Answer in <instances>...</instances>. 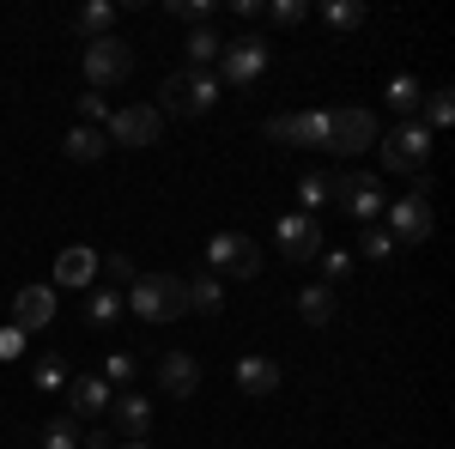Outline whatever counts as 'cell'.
I'll list each match as a JSON object with an SVG mask.
<instances>
[{
    "instance_id": "cell-1",
    "label": "cell",
    "mask_w": 455,
    "mask_h": 449,
    "mask_svg": "<svg viewBox=\"0 0 455 449\" xmlns=\"http://www.w3.org/2000/svg\"><path fill=\"white\" fill-rule=\"evenodd\" d=\"M122 304L140 322H176V316H188V285L176 274H134L128 292H122Z\"/></svg>"
},
{
    "instance_id": "cell-2",
    "label": "cell",
    "mask_w": 455,
    "mask_h": 449,
    "mask_svg": "<svg viewBox=\"0 0 455 449\" xmlns=\"http://www.w3.org/2000/svg\"><path fill=\"white\" fill-rule=\"evenodd\" d=\"M212 98H219V73H171L164 85H158V116H207Z\"/></svg>"
},
{
    "instance_id": "cell-3",
    "label": "cell",
    "mask_w": 455,
    "mask_h": 449,
    "mask_svg": "<svg viewBox=\"0 0 455 449\" xmlns=\"http://www.w3.org/2000/svg\"><path fill=\"white\" fill-rule=\"evenodd\" d=\"M377 140H383V128H377V116H371V109H328V122H322V146H328V152H340V158L371 152Z\"/></svg>"
},
{
    "instance_id": "cell-4",
    "label": "cell",
    "mask_w": 455,
    "mask_h": 449,
    "mask_svg": "<svg viewBox=\"0 0 455 449\" xmlns=\"http://www.w3.org/2000/svg\"><path fill=\"white\" fill-rule=\"evenodd\" d=\"M79 68H85V85L92 92H109V85H122L134 73V49L122 36H98V43L79 49Z\"/></svg>"
},
{
    "instance_id": "cell-5",
    "label": "cell",
    "mask_w": 455,
    "mask_h": 449,
    "mask_svg": "<svg viewBox=\"0 0 455 449\" xmlns=\"http://www.w3.org/2000/svg\"><path fill=\"white\" fill-rule=\"evenodd\" d=\"M267 61H274L267 36L243 31V36H231V43H225V55H219V73H225V85H237V92H249V85H255V79L267 73Z\"/></svg>"
},
{
    "instance_id": "cell-6",
    "label": "cell",
    "mask_w": 455,
    "mask_h": 449,
    "mask_svg": "<svg viewBox=\"0 0 455 449\" xmlns=\"http://www.w3.org/2000/svg\"><path fill=\"white\" fill-rule=\"evenodd\" d=\"M207 274L255 279L261 274V249H255V237H243V231H219V237L207 243Z\"/></svg>"
},
{
    "instance_id": "cell-7",
    "label": "cell",
    "mask_w": 455,
    "mask_h": 449,
    "mask_svg": "<svg viewBox=\"0 0 455 449\" xmlns=\"http://www.w3.org/2000/svg\"><path fill=\"white\" fill-rule=\"evenodd\" d=\"M377 146H383V171L419 176L425 158H431V128H425V122H401V128H395V134H383Z\"/></svg>"
},
{
    "instance_id": "cell-8",
    "label": "cell",
    "mask_w": 455,
    "mask_h": 449,
    "mask_svg": "<svg viewBox=\"0 0 455 449\" xmlns=\"http://www.w3.org/2000/svg\"><path fill=\"white\" fill-rule=\"evenodd\" d=\"M334 207H347L358 225H377V212L388 207V195H383V182H377V176L352 171V176H334Z\"/></svg>"
},
{
    "instance_id": "cell-9",
    "label": "cell",
    "mask_w": 455,
    "mask_h": 449,
    "mask_svg": "<svg viewBox=\"0 0 455 449\" xmlns=\"http://www.w3.org/2000/svg\"><path fill=\"white\" fill-rule=\"evenodd\" d=\"M104 134L116 140V146H152V140L164 134V116L152 104H128V109H109Z\"/></svg>"
},
{
    "instance_id": "cell-10",
    "label": "cell",
    "mask_w": 455,
    "mask_h": 449,
    "mask_svg": "<svg viewBox=\"0 0 455 449\" xmlns=\"http://www.w3.org/2000/svg\"><path fill=\"white\" fill-rule=\"evenodd\" d=\"M280 249H285V261H315V255L328 249L322 219H310V212H285L280 219Z\"/></svg>"
},
{
    "instance_id": "cell-11",
    "label": "cell",
    "mask_w": 455,
    "mask_h": 449,
    "mask_svg": "<svg viewBox=\"0 0 455 449\" xmlns=\"http://www.w3.org/2000/svg\"><path fill=\"white\" fill-rule=\"evenodd\" d=\"M322 122H328V109H291V116H274L267 122V140L274 146H322Z\"/></svg>"
},
{
    "instance_id": "cell-12",
    "label": "cell",
    "mask_w": 455,
    "mask_h": 449,
    "mask_svg": "<svg viewBox=\"0 0 455 449\" xmlns=\"http://www.w3.org/2000/svg\"><path fill=\"white\" fill-rule=\"evenodd\" d=\"M388 237H395V249H401V243H425L431 237V201L401 195V201L388 207Z\"/></svg>"
},
{
    "instance_id": "cell-13",
    "label": "cell",
    "mask_w": 455,
    "mask_h": 449,
    "mask_svg": "<svg viewBox=\"0 0 455 449\" xmlns=\"http://www.w3.org/2000/svg\"><path fill=\"white\" fill-rule=\"evenodd\" d=\"M109 419H116V437H128V444H140L146 431H152V401L134 395V389H122V395H109Z\"/></svg>"
},
{
    "instance_id": "cell-14",
    "label": "cell",
    "mask_w": 455,
    "mask_h": 449,
    "mask_svg": "<svg viewBox=\"0 0 455 449\" xmlns=\"http://www.w3.org/2000/svg\"><path fill=\"white\" fill-rule=\"evenodd\" d=\"M55 322V292L49 285H25L19 298H12V328L19 334H36V328H49Z\"/></svg>"
},
{
    "instance_id": "cell-15",
    "label": "cell",
    "mask_w": 455,
    "mask_h": 449,
    "mask_svg": "<svg viewBox=\"0 0 455 449\" xmlns=\"http://www.w3.org/2000/svg\"><path fill=\"white\" fill-rule=\"evenodd\" d=\"M158 389H171L176 401H188V395L201 389V365H195V352H164V358H158Z\"/></svg>"
},
{
    "instance_id": "cell-16",
    "label": "cell",
    "mask_w": 455,
    "mask_h": 449,
    "mask_svg": "<svg viewBox=\"0 0 455 449\" xmlns=\"http://www.w3.org/2000/svg\"><path fill=\"white\" fill-rule=\"evenodd\" d=\"M98 279V255L85 249V243H73V249H61L55 255V285H68V292H85Z\"/></svg>"
},
{
    "instance_id": "cell-17",
    "label": "cell",
    "mask_w": 455,
    "mask_h": 449,
    "mask_svg": "<svg viewBox=\"0 0 455 449\" xmlns=\"http://www.w3.org/2000/svg\"><path fill=\"white\" fill-rule=\"evenodd\" d=\"M237 389H243V395H274V389H280V365L261 358V352L237 358Z\"/></svg>"
},
{
    "instance_id": "cell-18",
    "label": "cell",
    "mask_w": 455,
    "mask_h": 449,
    "mask_svg": "<svg viewBox=\"0 0 455 449\" xmlns=\"http://www.w3.org/2000/svg\"><path fill=\"white\" fill-rule=\"evenodd\" d=\"M109 395H116V389H109L104 377H73V382H68L73 419H92V413H104V407H109Z\"/></svg>"
},
{
    "instance_id": "cell-19",
    "label": "cell",
    "mask_w": 455,
    "mask_h": 449,
    "mask_svg": "<svg viewBox=\"0 0 455 449\" xmlns=\"http://www.w3.org/2000/svg\"><path fill=\"white\" fill-rule=\"evenodd\" d=\"M182 49H188V73H212V68H219V55H225V36L212 31V25H195Z\"/></svg>"
},
{
    "instance_id": "cell-20",
    "label": "cell",
    "mask_w": 455,
    "mask_h": 449,
    "mask_svg": "<svg viewBox=\"0 0 455 449\" xmlns=\"http://www.w3.org/2000/svg\"><path fill=\"white\" fill-rule=\"evenodd\" d=\"M182 285H188V310H201V316H219V310H225V279H219V274L182 279Z\"/></svg>"
},
{
    "instance_id": "cell-21",
    "label": "cell",
    "mask_w": 455,
    "mask_h": 449,
    "mask_svg": "<svg viewBox=\"0 0 455 449\" xmlns=\"http://www.w3.org/2000/svg\"><path fill=\"white\" fill-rule=\"evenodd\" d=\"M298 316H304L310 328H328V322H334V285H304V292H298Z\"/></svg>"
},
{
    "instance_id": "cell-22",
    "label": "cell",
    "mask_w": 455,
    "mask_h": 449,
    "mask_svg": "<svg viewBox=\"0 0 455 449\" xmlns=\"http://www.w3.org/2000/svg\"><path fill=\"white\" fill-rule=\"evenodd\" d=\"M61 152H68V158H79V164H92V158H104V152H109V134H104V128H85V122H79V128L61 140Z\"/></svg>"
},
{
    "instance_id": "cell-23",
    "label": "cell",
    "mask_w": 455,
    "mask_h": 449,
    "mask_svg": "<svg viewBox=\"0 0 455 449\" xmlns=\"http://www.w3.org/2000/svg\"><path fill=\"white\" fill-rule=\"evenodd\" d=\"M36 444H43V449H79V444H85V425H79L73 413H61V419H49V425L36 431Z\"/></svg>"
},
{
    "instance_id": "cell-24",
    "label": "cell",
    "mask_w": 455,
    "mask_h": 449,
    "mask_svg": "<svg viewBox=\"0 0 455 449\" xmlns=\"http://www.w3.org/2000/svg\"><path fill=\"white\" fill-rule=\"evenodd\" d=\"M109 25H116V6H109V0H92V6H79V19H73V31L85 36V43L109 36Z\"/></svg>"
},
{
    "instance_id": "cell-25",
    "label": "cell",
    "mask_w": 455,
    "mask_h": 449,
    "mask_svg": "<svg viewBox=\"0 0 455 449\" xmlns=\"http://www.w3.org/2000/svg\"><path fill=\"white\" fill-rule=\"evenodd\" d=\"M122 310H128V304H122L116 285H104V292L85 298V322H92V328H116V316H122Z\"/></svg>"
},
{
    "instance_id": "cell-26",
    "label": "cell",
    "mask_w": 455,
    "mask_h": 449,
    "mask_svg": "<svg viewBox=\"0 0 455 449\" xmlns=\"http://www.w3.org/2000/svg\"><path fill=\"white\" fill-rule=\"evenodd\" d=\"M388 104L401 109V116H407V122H419V104H425L419 79H413V73H395V79H388Z\"/></svg>"
},
{
    "instance_id": "cell-27",
    "label": "cell",
    "mask_w": 455,
    "mask_h": 449,
    "mask_svg": "<svg viewBox=\"0 0 455 449\" xmlns=\"http://www.w3.org/2000/svg\"><path fill=\"white\" fill-rule=\"evenodd\" d=\"M298 201H304V212H322V207H334V176H304L298 182Z\"/></svg>"
},
{
    "instance_id": "cell-28",
    "label": "cell",
    "mask_w": 455,
    "mask_h": 449,
    "mask_svg": "<svg viewBox=\"0 0 455 449\" xmlns=\"http://www.w3.org/2000/svg\"><path fill=\"white\" fill-rule=\"evenodd\" d=\"M36 389H43V395L68 389V358H61V352H43V358H36Z\"/></svg>"
},
{
    "instance_id": "cell-29",
    "label": "cell",
    "mask_w": 455,
    "mask_h": 449,
    "mask_svg": "<svg viewBox=\"0 0 455 449\" xmlns=\"http://www.w3.org/2000/svg\"><path fill=\"white\" fill-rule=\"evenodd\" d=\"M322 19H328L334 31H358V25H364V6H358V0H328Z\"/></svg>"
},
{
    "instance_id": "cell-30",
    "label": "cell",
    "mask_w": 455,
    "mask_h": 449,
    "mask_svg": "<svg viewBox=\"0 0 455 449\" xmlns=\"http://www.w3.org/2000/svg\"><path fill=\"white\" fill-rule=\"evenodd\" d=\"M455 122V92H425V128H450Z\"/></svg>"
},
{
    "instance_id": "cell-31",
    "label": "cell",
    "mask_w": 455,
    "mask_h": 449,
    "mask_svg": "<svg viewBox=\"0 0 455 449\" xmlns=\"http://www.w3.org/2000/svg\"><path fill=\"white\" fill-rule=\"evenodd\" d=\"M164 12L182 19V25L195 31V25H207V19H212V0H164Z\"/></svg>"
},
{
    "instance_id": "cell-32",
    "label": "cell",
    "mask_w": 455,
    "mask_h": 449,
    "mask_svg": "<svg viewBox=\"0 0 455 449\" xmlns=\"http://www.w3.org/2000/svg\"><path fill=\"white\" fill-rule=\"evenodd\" d=\"M347 274H352V255H347V249H322V285H334V292H340Z\"/></svg>"
},
{
    "instance_id": "cell-33",
    "label": "cell",
    "mask_w": 455,
    "mask_h": 449,
    "mask_svg": "<svg viewBox=\"0 0 455 449\" xmlns=\"http://www.w3.org/2000/svg\"><path fill=\"white\" fill-rule=\"evenodd\" d=\"M261 12H267L280 31H291V25H304V19H310V6H304V0H274V6H261Z\"/></svg>"
},
{
    "instance_id": "cell-34",
    "label": "cell",
    "mask_w": 455,
    "mask_h": 449,
    "mask_svg": "<svg viewBox=\"0 0 455 449\" xmlns=\"http://www.w3.org/2000/svg\"><path fill=\"white\" fill-rule=\"evenodd\" d=\"M358 255H364V261H388V255H395V237H388V231H377V225H371V231H364V237H358Z\"/></svg>"
},
{
    "instance_id": "cell-35",
    "label": "cell",
    "mask_w": 455,
    "mask_h": 449,
    "mask_svg": "<svg viewBox=\"0 0 455 449\" xmlns=\"http://www.w3.org/2000/svg\"><path fill=\"white\" fill-rule=\"evenodd\" d=\"M134 371H140L134 352H109V358H104V382H109V389H116V382H134Z\"/></svg>"
},
{
    "instance_id": "cell-36",
    "label": "cell",
    "mask_w": 455,
    "mask_h": 449,
    "mask_svg": "<svg viewBox=\"0 0 455 449\" xmlns=\"http://www.w3.org/2000/svg\"><path fill=\"white\" fill-rule=\"evenodd\" d=\"M98 274H109L116 285H128V279H134V261H128L122 249H109V255H98Z\"/></svg>"
},
{
    "instance_id": "cell-37",
    "label": "cell",
    "mask_w": 455,
    "mask_h": 449,
    "mask_svg": "<svg viewBox=\"0 0 455 449\" xmlns=\"http://www.w3.org/2000/svg\"><path fill=\"white\" fill-rule=\"evenodd\" d=\"M79 116H85V128H92V122H109L104 92H85V98H79Z\"/></svg>"
},
{
    "instance_id": "cell-38",
    "label": "cell",
    "mask_w": 455,
    "mask_h": 449,
    "mask_svg": "<svg viewBox=\"0 0 455 449\" xmlns=\"http://www.w3.org/2000/svg\"><path fill=\"white\" fill-rule=\"evenodd\" d=\"M25 341H31V334H19V328L6 322V328H0V358H19V352H25Z\"/></svg>"
},
{
    "instance_id": "cell-39",
    "label": "cell",
    "mask_w": 455,
    "mask_h": 449,
    "mask_svg": "<svg viewBox=\"0 0 455 449\" xmlns=\"http://www.w3.org/2000/svg\"><path fill=\"white\" fill-rule=\"evenodd\" d=\"M79 449H116V431H85V444Z\"/></svg>"
},
{
    "instance_id": "cell-40",
    "label": "cell",
    "mask_w": 455,
    "mask_h": 449,
    "mask_svg": "<svg viewBox=\"0 0 455 449\" xmlns=\"http://www.w3.org/2000/svg\"><path fill=\"white\" fill-rule=\"evenodd\" d=\"M116 449H158V444H146V437H140V444H116Z\"/></svg>"
}]
</instances>
